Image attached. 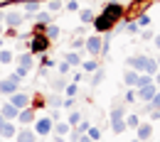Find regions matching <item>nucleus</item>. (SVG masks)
I'll return each instance as SVG.
<instances>
[{
  "label": "nucleus",
  "mask_w": 160,
  "mask_h": 142,
  "mask_svg": "<svg viewBox=\"0 0 160 142\" xmlns=\"http://www.w3.org/2000/svg\"><path fill=\"white\" fill-rule=\"evenodd\" d=\"M64 61H67L72 69H81V61L84 59H81V52H74V49H72V52L64 54Z\"/></svg>",
  "instance_id": "19"
},
{
  "label": "nucleus",
  "mask_w": 160,
  "mask_h": 142,
  "mask_svg": "<svg viewBox=\"0 0 160 142\" xmlns=\"http://www.w3.org/2000/svg\"><path fill=\"white\" fill-rule=\"evenodd\" d=\"M40 64L44 66V69H52V66H57V61L52 59L49 54H40Z\"/></svg>",
  "instance_id": "36"
},
{
  "label": "nucleus",
  "mask_w": 160,
  "mask_h": 142,
  "mask_svg": "<svg viewBox=\"0 0 160 142\" xmlns=\"http://www.w3.org/2000/svg\"><path fill=\"white\" fill-rule=\"evenodd\" d=\"M72 142H79V140H72Z\"/></svg>",
  "instance_id": "57"
},
{
  "label": "nucleus",
  "mask_w": 160,
  "mask_h": 142,
  "mask_svg": "<svg viewBox=\"0 0 160 142\" xmlns=\"http://www.w3.org/2000/svg\"><path fill=\"white\" fill-rule=\"evenodd\" d=\"M138 71H133V69H126V74H123V83L128 86V88H136L138 86Z\"/></svg>",
  "instance_id": "20"
},
{
  "label": "nucleus",
  "mask_w": 160,
  "mask_h": 142,
  "mask_svg": "<svg viewBox=\"0 0 160 142\" xmlns=\"http://www.w3.org/2000/svg\"><path fill=\"white\" fill-rule=\"evenodd\" d=\"M18 142H37V132L32 127H18V135H15Z\"/></svg>",
  "instance_id": "16"
},
{
  "label": "nucleus",
  "mask_w": 160,
  "mask_h": 142,
  "mask_svg": "<svg viewBox=\"0 0 160 142\" xmlns=\"http://www.w3.org/2000/svg\"><path fill=\"white\" fill-rule=\"evenodd\" d=\"M62 108L74 110V108H77V98H64V101H62Z\"/></svg>",
  "instance_id": "43"
},
{
  "label": "nucleus",
  "mask_w": 160,
  "mask_h": 142,
  "mask_svg": "<svg viewBox=\"0 0 160 142\" xmlns=\"http://www.w3.org/2000/svg\"><path fill=\"white\" fill-rule=\"evenodd\" d=\"M35 120H37V110H35V105H30V108H22L20 115H18V125L20 127H30V125H35Z\"/></svg>",
  "instance_id": "8"
},
{
  "label": "nucleus",
  "mask_w": 160,
  "mask_h": 142,
  "mask_svg": "<svg viewBox=\"0 0 160 142\" xmlns=\"http://www.w3.org/2000/svg\"><path fill=\"white\" fill-rule=\"evenodd\" d=\"M155 47H158V52H160V32H158V37H155Z\"/></svg>",
  "instance_id": "52"
},
{
  "label": "nucleus",
  "mask_w": 160,
  "mask_h": 142,
  "mask_svg": "<svg viewBox=\"0 0 160 142\" xmlns=\"http://www.w3.org/2000/svg\"><path fill=\"white\" fill-rule=\"evenodd\" d=\"M101 12H103L106 17H111V20L118 22V20H126V12H128V10H126V5L118 2V0H108V2L103 5V10H101Z\"/></svg>",
  "instance_id": "2"
},
{
  "label": "nucleus",
  "mask_w": 160,
  "mask_h": 142,
  "mask_svg": "<svg viewBox=\"0 0 160 142\" xmlns=\"http://www.w3.org/2000/svg\"><path fill=\"white\" fill-rule=\"evenodd\" d=\"M96 69H99V59H96V57H89V59L81 61V71H84V74H94Z\"/></svg>",
  "instance_id": "21"
},
{
  "label": "nucleus",
  "mask_w": 160,
  "mask_h": 142,
  "mask_svg": "<svg viewBox=\"0 0 160 142\" xmlns=\"http://www.w3.org/2000/svg\"><path fill=\"white\" fill-rule=\"evenodd\" d=\"M136 22H138V27L140 30H148V27H150V15H148V12H140V15H136Z\"/></svg>",
  "instance_id": "28"
},
{
  "label": "nucleus",
  "mask_w": 160,
  "mask_h": 142,
  "mask_svg": "<svg viewBox=\"0 0 160 142\" xmlns=\"http://www.w3.org/2000/svg\"><path fill=\"white\" fill-rule=\"evenodd\" d=\"M25 12L22 10H8V12H2V22H5V27L8 30H20L22 25H25Z\"/></svg>",
  "instance_id": "3"
},
{
  "label": "nucleus",
  "mask_w": 160,
  "mask_h": 142,
  "mask_svg": "<svg viewBox=\"0 0 160 142\" xmlns=\"http://www.w3.org/2000/svg\"><path fill=\"white\" fill-rule=\"evenodd\" d=\"M32 130L37 132V137H49V135L54 132V120H52L49 115H42V118H37V120H35Z\"/></svg>",
  "instance_id": "4"
},
{
  "label": "nucleus",
  "mask_w": 160,
  "mask_h": 142,
  "mask_svg": "<svg viewBox=\"0 0 160 142\" xmlns=\"http://www.w3.org/2000/svg\"><path fill=\"white\" fill-rule=\"evenodd\" d=\"M150 105H153V108H160V91L155 93V96H153V101H150Z\"/></svg>",
  "instance_id": "46"
},
{
  "label": "nucleus",
  "mask_w": 160,
  "mask_h": 142,
  "mask_svg": "<svg viewBox=\"0 0 160 142\" xmlns=\"http://www.w3.org/2000/svg\"><path fill=\"white\" fill-rule=\"evenodd\" d=\"M158 91H160V88L155 86V81H153V83H148V86H140V88H136V96H138L140 103H150V101H153V96H155Z\"/></svg>",
  "instance_id": "10"
},
{
  "label": "nucleus",
  "mask_w": 160,
  "mask_h": 142,
  "mask_svg": "<svg viewBox=\"0 0 160 142\" xmlns=\"http://www.w3.org/2000/svg\"><path fill=\"white\" fill-rule=\"evenodd\" d=\"M72 130H74V127H72L67 120H57V122H54V132H52V135H54V137H69Z\"/></svg>",
  "instance_id": "17"
},
{
  "label": "nucleus",
  "mask_w": 160,
  "mask_h": 142,
  "mask_svg": "<svg viewBox=\"0 0 160 142\" xmlns=\"http://www.w3.org/2000/svg\"><path fill=\"white\" fill-rule=\"evenodd\" d=\"M86 54L89 57H101V49H103V39H101V34H91V37H86Z\"/></svg>",
  "instance_id": "7"
},
{
  "label": "nucleus",
  "mask_w": 160,
  "mask_h": 142,
  "mask_svg": "<svg viewBox=\"0 0 160 142\" xmlns=\"http://www.w3.org/2000/svg\"><path fill=\"white\" fill-rule=\"evenodd\" d=\"M15 135H18V122L5 120L2 127H0V137H2V140H15Z\"/></svg>",
  "instance_id": "13"
},
{
  "label": "nucleus",
  "mask_w": 160,
  "mask_h": 142,
  "mask_svg": "<svg viewBox=\"0 0 160 142\" xmlns=\"http://www.w3.org/2000/svg\"><path fill=\"white\" fill-rule=\"evenodd\" d=\"M2 47H5V42H2V37H0V49H2Z\"/></svg>",
  "instance_id": "53"
},
{
  "label": "nucleus",
  "mask_w": 160,
  "mask_h": 142,
  "mask_svg": "<svg viewBox=\"0 0 160 142\" xmlns=\"http://www.w3.org/2000/svg\"><path fill=\"white\" fill-rule=\"evenodd\" d=\"M89 127H91V122H89V120H86V118H84V120H81L79 125L74 127V130H77L79 135H86V132H89Z\"/></svg>",
  "instance_id": "39"
},
{
  "label": "nucleus",
  "mask_w": 160,
  "mask_h": 142,
  "mask_svg": "<svg viewBox=\"0 0 160 142\" xmlns=\"http://www.w3.org/2000/svg\"><path fill=\"white\" fill-rule=\"evenodd\" d=\"M123 22H126V32L128 34H140V27L136 20H123Z\"/></svg>",
  "instance_id": "32"
},
{
  "label": "nucleus",
  "mask_w": 160,
  "mask_h": 142,
  "mask_svg": "<svg viewBox=\"0 0 160 142\" xmlns=\"http://www.w3.org/2000/svg\"><path fill=\"white\" fill-rule=\"evenodd\" d=\"M79 142H94V140H91L89 135H79Z\"/></svg>",
  "instance_id": "50"
},
{
  "label": "nucleus",
  "mask_w": 160,
  "mask_h": 142,
  "mask_svg": "<svg viewBox=\"0 0 160 142\" xmlns=\"http://www.w3.org/2000/svg\"><path fill=\"white\" fill-rule=\"evenodd\" d=\"M69 81H72V83H81V81H84V71H81V69H74L72 76H69Z\"/></svg>",
  "instance_id": "40"
},
{
  "label": "nucleus",
  "mask_w": 160,
  "mask_h": 142,
  "mask_svg": "<svg viewBox=\"0 0 160 142\" xmlns=\"http://www.w3.org/2000/svg\"><path fill=\"white\" fill-rule=\"evenodd\" d=\"M54 69L59 71V76H67V74H72V66H69V64H67L64 59H59V61H57V66H54Z\"/></svg>",
  "instance_id": "33"
},
{
  "label": "nucleus",
  "mask_w": 160,
  "mask_h": 142,
  "mask_svg": "<svg viewBox=\"0 0 160 142\" xmlns=\"http://www.w3.org/2000/svg\"><path fill=\"white\" fill-rule=\"evenodd\" d=\"M44 34H47V37H49V39H52V42H54V39H57V37H59V27H57L54 22H49V25L44 27Z\"/></svg>",
  "instance_id": "30"
},
{
  "label": "nucleus",
  "mask_w": 160,
  "mask_h": 142,
  "mask_svg": "<svg viewBox=\"0 0 160 142\" xmlns=\"http://www.w3.org/2000/svg\"><path fill=\"white\" fill-rule=\"evenodd\" d=\"M136 101H138L136 88H128V91H126V96H123V103H136Z\"/></svg>",
  "instance_id": "41"
},
{
  "label": "nucleus",
  "mask_w": 160,
  "mask_h": 142,
  "mask_svg": "<svg viewBox=\"0 0 160 142\" xmlns=\"http://www.w3.org/2000/svg\"><path fill=\"white\" fill-rule=\"evenodd\" d=\"M136 137H138L140 142L153 140V122H150V120H143L138 127H136Z\"/></svg>",
  "instance_id": "11"
},
{
  "label": "nucleus",
  "mask_w": 160,
  "mask_h": 142,
  "mask_svg": "<svg viewBox=\"0 0 160 142\" xmlns=\"http://www.w3.org/2000/svg\"><path fill=\"white\" fill-rule=\"evenodd\" d=\"M15 74H18V76H20V79H25V76H27V74H30V71H27V69H22V66H18V69H15Z\"/></svg>",
  "instance_id": "47"
},
{
  "label": "nucleus",
  "mask_w": 160,
  "mask_h": 142,
  "mask_svg": "<svg viewBox=\"0 0 160 142\" xmlns=\"http://www.w3.org/2000/svg\"><path fill=\"white\" fill-rule=\"evenodd\" d=\"M40 10H42V0H22V12H25V17L37 15Z\"/></svg>",
  "instance_id": "15"
},
{
  "label": "nucleus",
  "mask_w": 160,
  "mask_h": 142,
  "mask_svg": "<svg viewBox=\"0 0 160 142\" xmlns=\"http://www.w3.org/2000/svg\"><path fill=\"white\" fill-rule=\"evenodd\" d=\"M126 64H128V69H133V71L143 74V71H145V64H148V57H145V54H138V57H128V59H126Z\"/></svg>",
  "instance_id": "12"
},
{
  "label": "nucleus",
  "mask_w": 160,
  "mask_h": 142,
  "mask_svg": "<svg viewBox=\"0 0 160 142\" xmlns=\"http://www.w3.org/2000/svg\"><path fill=\"white\" fill-rule=\"evenodd\" d=\"M2 122H5V118H2V115H0V127H2Z\"/></svg>",
  "instance_id": "54"
},
{
  "label": "nucleus",
  "mask_w": 160,
  "mask_h": 142,
  "mask_svg": "<svg viewBox=\"0 0 160 142\" xmlns=\"http://www.w3.org/2000/svg\"><path fill=\"white\" fill-rule=\"evenodd\" d=\"M155 61H158V69H160V57H158V59H155Z\"/></svg>",
  "instance_id": "56"
},
{
  "label": "nucleus",
  "mask_w": 160,
  "mask_h": 142,
  "mask_svg": "<svg viewBox=\"0 0 160 142\" xmlns=\"http://www.w3.org/2000/svg\"><path fill=\"white\" fill-rule=\"evenodd\" d=\"M84 47H86V37H74V39H72V49H74V52H81Z\"/></svg>",
  "instance_id": "37"
},
{
  "label": "nucleus",
  "mask_w": 160,
  "mask_h": 142,
  "mask_svg": "<svg viewBox=\"0 0 160 142\" xmlns=\"http://www.w3.org/2000/svg\"><path fill=\"white\" fill-rule=\"evenodd\" d=\"M49 105H52V108H62V98H57V96H49Z\"/></svg>",
  "instance_id": "45"
},
{
  "label": "nucleus",
  "mask_w": 160,
  "mask_h": 142,
  "mask_svg": "<svg viewBox=\"0 0 160 142\" xmlns=\"http://www.w3.org/2000/svg\"><path fill=\"white\" fill-rule=\"evenodd\" d=\"M15 61V52L12 49H0V66H8V64H12Z\"/></svg>",
  "instance_id": "22"
},
{
  "label": "nucleus",
  "mask_w": 160,
  "mask_h": 142,
  "mask_svg": "<svg viewBox=\"0 0 160 142\" xmlns=\"http://www.w3.org/2000/svg\"><path fill=\"white\" fill-rule=\"evenodd\" d=\"M0 115H2L5 120H18L20 110H18V108H15L10 101H5V103H0Z\"/></svg>",
  "instance_id": "14"
},
{
  "label": "nucleus",
  "mask_w": 160,
  "mask_h": 142,
  "mask_svg": "<svg viewBox=\"0 0 160 142\" xmlns=\"http://www.w3.org/2000/svg\"><path fill=\"white\" fill-rule=\"evenodd\" d=\"M158 71H160V69H158V61L148 57V64H145V71H143V74H148V76H155Z\"/></svg>",
  "instance_id": "31"
},
{
  "label": "nucleus",
  "mask_w": 160,
  "mask_h": 142,
  "mask_svg": "<svg viewBox=\"0 0 160 142\" xmlns=\"http://www.w3.org/2000/svg\"><path fill=\"white\" fill-rule=\"evenodd\" d=\"M86 135H89V137H91L94 142H99V140H101V127H96V125H91Z\"/></svg>",
  "instance_id": "38"
},
{
  "label": "nucleus",
  "mask_w": 160,
  "mask_h": 142,
  "mask_svg": "<svg viewBox=\"0 0 160 142\" xmlns=\"http://www.w3.org/2000/svg\"><path fill=\"white\" fill-rule=\"evenodd\" d=\"M64 93H67V98H77V93H79V83H72V81H69V86L64 88Z\"/></svg>",
  "instance_id": "35"
},
{
  "label": "nucleus",
  "mask_w": 160,
  "mask_h": 142,
  "mask_svg": "<svg viewBox=\"0 0 160 142\" xmlns=\"http://www.w3.org/2000/svg\"><path fill=\"white\" fill-rule=\"evenodd\" d=\"M81 120H84V115H81L77 108H74V110H69V115H67V122H69L72 127H77V125H79Z\"/></svg>",
  "instance_id": "26"
},
{
  "label": "nucleus",
  "mask_w": 160,
  "mask_h": 142,
  "mask_svg": "<svg viewBox=\"0 0 160 142\" xmlns=\"http://www.w3.org/2000/svg\"><path fill=\"white\" fill-rule=\"evenodd\" d=\"M49 142H67V140H64V137H52Z\"/></svg>",
  "instance_id": "51"
},
{
  "label": "nucleus",
  "mask_w": 160,
  "mask_h": 142,
  "mask_svg": "<svg viewBox=\"0 0 160 142\" xmlns=\"http://www.w3.org/2000/svg\"><path fill=\"white\" fill-rule=\"evenodd\" d=\"M8 101L12 103L18 110H22V108H30V105H32V96L25 93V91H15L12 96H8Z\"/></svg>",
  "instance_id": "9"
},
{
  "label": "nucleus",
  "mask_w": 160,
  "mask_h": 142,
  "mask_svg": "<svg viewBox=\"0 0 160 142\" xmlns=\"http://www.w3.org/2000/svg\"><path fill=\"white\" fill-rule=\"evenodd\" d=\"M62 7H64V2H62V0H47V10H49L52 15H54V12H59Z\"/></svg>",
  "instance_id": "34"
},
{
  "label": "nucleus",
  "mask_w": 160,
  "mask_h": 142,
  "mask_svg": "<svg viewBox=\"0 0 160 142\" xmlns=\"http://www.w3.org/2000/svg\"><path fill=\"white\" fill-rule=\"evenodd\" d=\"M148 83H153V76H148V74H140V76H138V86H136V88H140V86H148Z\"/></svg>",
  "instance_id": "42"
},
{
  "label": "nucleus",
  "mask_w": 160,
  "mask_h": 142,
  "mask_svg": "<svg viewBox=\"0 0 160 142\" xmlns=\"http://www.w3.org/2000/svg\"><path fill=\"white\" fill-rule=\"evenodd\" d=\"M94 30H96V34H106V32H113V27L118 25L116 20H111V17H106L103 12H99L96 17H94Z\"/></svg>",
  "instance_id": "5"
},
{
  "label": "nucleus",
  "mask_w": 160,
  "mask_h": 142,
  "mask_svg": "<svg viewBox=\"0 0 160 142\" xmlns=\"http://www.w3.org/2000/svg\"><path fill=\"white\" fill-rule=\"evenodd\" d=\"M49 47H52V39H49L44 32H32V34L27 37V52H32L35 57L47 54V52H49Z\"/></svg>",
  "instance_id": "1"
},
{
  "label": "nucleus",
  "mask_w": 160,
  "mask_h": 142,
  "mask_svg": "<svg viewBox=\"0 0 160 142\" xmlns=\"http://www.w3.org/2000/svg\"><path fill=\"white\" fill-rule=\"evenodd\" d=\"M94 17H96L94 10H89V7H86V10H79V22H81V25H91Z\"/></svg>",
  "instance_id": "23"
},
{
  "label": "nucleus",
  "mask_w": 160,
  "mask_h": 142,
  "mask_svg": "<svg viewBox=\"0 0 160 142\" xmlns=\"http://www.w3.org/2000/svg\"><path fill=\"white\" fill-rule=\"evenodd\" d=\"M64 10H69V12H79V2H77V0H69V2H64Z\"/></svg>",
  "instance_id": "44"
},
{
  "label": "nucleus",
  "mask_w": 160,
  "mask_h": 142,
  "mask_svg": "<svg viewBox=\"0 0 160 142\" xmlns=\"http://www.w3.org/2000/svg\"><path fill=\"white\" fill-rule=\"evenodd\" d=\"M20 83H22V79L18 74H10L8 79H0V93L2 96H12L15 91H20Z\"/></svg>",
  "instance_id": "6"
},
{
  "label": "nucleus",
  "mask_w": 160,
  "mask_h": 142,
  "mask_svg": "<svg viewBox=\"0 0 160 142\" xmlns=\"http://www.w3.org/2000/svg\"><path fill=\"white\" fill-rule=\"evenodd\" d=\"M0 37H5V22H2V12H0Z\"/></svg>",
  "instance_id": "49"
},
{
  "label": "nucleus",
  "mask_w": 160,
  "mask_h": 142,
  "mask_svg": "<svg viewBox=\"0 0 160 142\" xmlns=\"http://www.w3.org/2000/svg\"><path fill=\"white\" fill-rule=\"evenodd\" d=\"M15 59H18V66L27 69V71L35 69V54H32V52H22L20 57H15Z\"/></svg>",
  "instance_id": "18"
},
{
  "label": "nucleus",
  "mask_w": 160,
  "mask_h": 142,
  "mask_svg": "<svg viewBox=\"0 0 160 142\" xmlns=\"http://www.w3.org/2000/svg\"><path fill=\"white\" fill-rule=\"evenodd\" d=\"M49 22H52V12L49 10H40L35 15V25H49Z\"/></svg>",
  "instance_id": "25"
},
{
  "label": "nucleus",
  "mask_w": 160,
  "mask_h": 142,
  "mask_svg": "<svg viewBox=\"0 0 160 142\" xmlns=\"http://www.w3.org/2000/svg\"><path fill=\"white\" fill-rule=\"evenodd\" d=\"M140 122H143V120H140L138 113H128V115H126V127H128V130H136Z\"/></svg>",
  "instance_id": "24"
},
{
  "label": "nucleus",
  "mask_w": 160,
  "mask_h": 142,
  "mask_svg": "<svg viewBox=\"0 0 160 142\" xmlns=\"http://www.w3.org/2000/svg\"><path fill=\"white\" fill-rule=\"evenodd\" d=\"M67 86H69V79H67V76H59V79H54V81H52V88H54V91H59V93H64V88H67Z\"/></svg>",
  "instance_id": "29"
},
{
  "label": "nucleus",
  "mask_w": 160,
  "mask_h": 142,
  "mask_svg": "<svg viewBox=\"0 0 160 142\" xmlns=\"http://www.w3.org/2000/svg\"><path fill=\"white\" fill-rule=\"evenodd\" d=\"M103 79H106V69H103V66H99V69L91 74V86H99Z\"/></svg>",
  "instance_id": "27"
},
{
  "label": "nucleus",
  "mask_w": 160,
  "mask_h": 142,
  "mask_svg": "<svg viewBox=\"0 0 160 142\" xmlns=\"http://www.w3.org/2000/svg\"><path fill=\"white\" fill-rule=\"evenodd\" d=\"M131 142H140V140H138V137H133V140H131Z\"/></svg>",
  "instance_id": "55"
},
{
  "label": "nucleus",
  "mask_w": 160,
  "mask_h": 142,
  "mask_svg": "<svg viewBox=\"0 0 160 142\" xmlns=\"http://www.w3.org/2000/svg\"><path fill=\"white\" fill-rule=\"evenodd\" d=\"M140 37H143V39H153V32H150V30H140Z\"/></svg>",
  "instance_id": "48"
}]
</instances>
